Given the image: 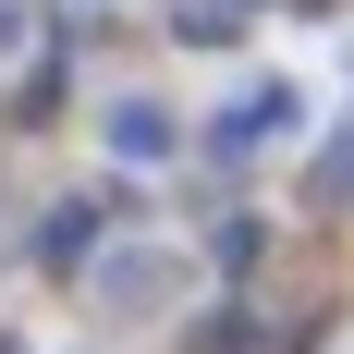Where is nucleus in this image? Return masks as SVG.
Returning <instances> with one entry per match:
<instances>
[{
    "label": "nucleus",
    "instance_id": "1",
    "mask_svg": "<svg viewBox=\"0 0 354 354\" xmlns=\"http://www.w3.org/2000/svg\"><path fill=\"white\" fill-rule=\"evenodd\" d=\"M86 293H98L110 318H171L183 293H196V257L159 245V232H110V245L86 257Z\"/></svg>",
    "mask_w": 354,
    "mask_h": 354
},
{
    "label": "nucleus",
    "instance_id": "2",
    "mask_svg": "<svg viewBox=\"0 0 354 354\" xmlns=\"http://www.w3.org/2000/svg\"><path fill=\"white\" fill-rule=\"evenodd\" d=\"M293 122H306V98H293L281 73H257V86H232V98H220V122H208V159H245V147H281Z\"/></svg>",
    "mask_w": 354,
    "mask_h": 354
},
{
    "label": "nucleus",
    "instance_id": "3",
    "mask_svg": "<svg viewBox=\"0 0 354 354\" xmlns=\"http://www.w3.org/2000/svg\"><path fill=\"white\" fill-rule=\"evenodd\" d=\"M98 147L122 159V171H171V159H183V122H171L159 98H110V110H98Z\"/></svg>",
    "mask_w": 354,
    "mask_h": 354
},
{
    "label": "nucleus",
    "instance_id": "4",
    "mask_svg": "<svg viewBox=\"0 0 354 354\" xmlns=\"http://www.w3.org/2000/svg\"><path fill=\"white\" fill-rule=\"evenodd\" d=\"M171 37H183V49H232V0H196Z\"/></svg>",
    "mask_w": 354,
    "mask_h": 354
},
{
    "label": "nucleus",
    "instance_id": "5",
    "mask_svg": "<svg viewBox=\"0 0 354 354\" xmlns=\"http://www.w3.org/2000/svg\"><path fill=\"white\" fill-rule=\"evenodd\" d=\"M25 37H37V25H25V0H0V62H25Z\"/></svg>",
    "mask_w": 354,
    "mask_h": 354
},
{
    "label": "nucleus",
    "instance_id": "6",
    "mask_svg": "<svg viewBox=\"0 0 354 354\" xmlns=\"http://www.w3.org/2000/svg\"><path fill=\"white\" fill-rule=\"evenodd\" d=\"M0 354H37V342H25V330H0Z\"/></svg>",
    "mask_w": 354,
    "mask_h": 354
},
{
    "label": "nucleus",
    "instance_id": "7",
    "mask_svg": "<svg viewBox=\"0 0 354 354\" xmlns=\"http://www.w3.org/2000/svg\"><path fill=\"white\" fill-rule=\"evenodd\" d=\"M73 12H98V0H73Z\"/></svg>",
    "mask_w": 354,
    "mask_h": 354
},
{
    "label": "nucleus",
    "instance_id": "8",
    "mask_svg": "<svg viewBox=\"0 0 354 354\" xmlns=\"http://www.w3.org/2000/svg\"><path fill=\"white\" fill-rule=\"evenodd\" d=\"M73 354H86V342H73Z\"/></svg>",
    "mask_w": 354,
    "mask_h": 354
},
{
    "label": "nucleus",
    "instance_id": "9",
    "mask_svg": "<svg viewBox=\"0 0 354 354\" xmlns=\"http://www.w3.org/2000/svg\"><path fill=\"white\" fill-rule=\"evenodd\" d=\"M342 354H354V342H342Z\"/></svg>",
    "mask_w": 354,
    "mask_h": 354
}]
</instances>
